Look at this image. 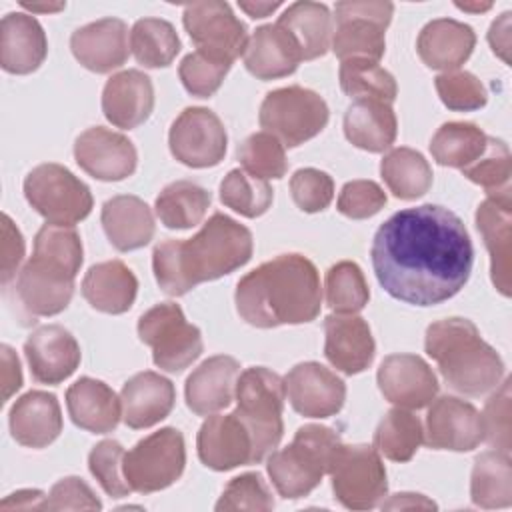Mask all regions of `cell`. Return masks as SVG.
I'll return each mask as SVG.
<instances>
[{
  "mask_svg": "<svg viewBox=\"0 0 512 512\" xmlns=\"http://www.w3.org/2000/svg\"><path fill=\"white\" fill-rule=\"evenodd\" d=\"M330 118L324 98L302 86H286L266 94L260 104V126L284 148H294L320 134Z\"/></svg>",
  "mask_w": 512,
  "mask_h": 512,
  "instance_id": "obj_7",
  "label": "cell"
},
{
  "mask_svg": "<svg viewBox=\"0 0 512 512\" xmlns=\"http://www.w3.org/2000/svg\"><path fill=\"white\" fill-rule=\"evenodd\" d=\"M386 204V192L374 180L346 182L338 194L336 208L352 220H364L378 214Z\"/></svg>",
  "mask_w": 512,
  "mask_h": 512,
  "instance_id": "obj_54",
  "label": "cell"
},
{
  "mask_svg": "<svg viewBox=\"0 0 512 512\" xmlns=\"http://www.w3.org/2000/svg\"><path fill=\"white\" fill-rule=\"evenodd\" d=\"M382 396L398 408L418 410L438 394V378L428 362L416 354H390L382 360L378 374Z\"/></svg>",
  "mask_w": 512,
  "mask_h": 512,
  "instance_id": "obj_19",
  "label": "cell"
},
{
  "mask_svg": "<svg viewBox=\"0 0 512 512\" xmlns=\"http://www.w3.org/2000/svg\"><path fill=\"white\" fill-rule=\"evenodd\" d=\"M476 226L490 254V276L502 296H510L512 286V194H488L476 210Z\"/></svg>",
  "mask_w": 512,
  "mask_h": 512,
  "instance_id": "obj_20",
  "label": "cell"
},
{
  "mask_svg": "<svg viewBox=\"0 0 512 512\" xmlns=\"http://www.w3.org/2000/svg\"><path fill=\"white\" fill-rule=\"evenodd\" d=\"M76 274L78 268L68 262L44 252H34L18 272V300L32 316L60 314L72 300Z\"/></svg>",
  "mask_w": 512,
  "mask_h": 512,
  "instance_id": "obj_13",
  "label": "cell"
},
{
  "mask_svg": "<svg viewBox=\"0 0 512 512\" xmlns=\"http://www.w3.org/2000/svg\"><path fill=\"white\" fill-rule=\"evenodd\" d=\"M324 288L326 304L336 314H356L370 300V290L364 272L352 260H342L330 266L326 272Z\"/></svg>",
  "mask_w": 512,
  "mask_h": 512,
  "instance_id": "obj_44",
  "label": "cell"
},
{
  "mask_svg": "<svg viewBox=\"0 0 512 512\" xmlns=\"http://www.w3.org/2000/svg\"><path fill=\"white\" fill-rule=\"evenodd\" d=\"M470 498L480 508H508L512 504L510 454L486 450L476 456L470 476Z\"/></svg>",
  "mask_w": 512,
  "mask_h": 512,
  "instance_id": "obj_37",
  "label": "cell"
},
{
  "mask_svg": "<svg viewBox=\"0 0 512 512\" xmlns=\"http://www.w3.org/2000/svg\"><path fill=\"white\" fill-rule=\"evenodd\" d=\"M436 92L442 104L448 110L456 112H470L478 110L488 102V92L484 84L466 70H450L442 72L434 78Z\"/></svg>",
  "mask_w": 512,
  "mask_h": 512,
  "instance_id": "obj_49",
  "label": "cell"
},
{
  "mask_svg": "<svg viewBox=\"0 0 512 512\" xmlns=\"http://www.w3.org/2000/svg\"><path fill=\"white\" fill-rule=\"evenodd\" d=\"M100 220L110 244L120 252L146 246L156 232L150 206L132 194H120L106 200Z\"/></svg>",
  "mask_w": 512,
  "mask_h": 512,
  "instance_id": "obj_32",
  "label": "cell"
},
{
  "mask_svg": "<svg viewBox=\"0 0 512 512\" xmlns=\"http://www.w3.org/2000/svg\"><path fill=\"white\" fill-rule=\"evenodd\" d=\"M456 8H460V10H464V12H486V10H490L492 8V4L490 2H474V4H468V2H456Z\"/></svg>",
  "mask_w": 512,
  "mask_h": 512,
  "instance_id": "obj_63",
  "label": "cell"
},
{
  "mask_svg": "<svg viewBox=\"0 0 512 512\" xmlns=\"http://www.w3.org/2000/svg\"><path fill=\"white\" fill-rule=\"evenodd\" d=\"M46 494L40 490H18L6 496L0 504L2 510H44Z\"/></svg>",
  "mask_w": 512,
  "mask_h": 512,
  "instance_id": "obj_59",
  "label": "cell"
},
{
  "mask_svg": "<svg viewBox=\"0 0 512 512\" xmlns=\"http://www.w3.org/2000/svg\"><path fill=\"white\" fill-rule=\"evenodd\" d=\"M486 140L488 136L472 122H446L432 136L430 152L440 166L462 170L480 158Z\"/></svg>",
  "mask_w": 512,
  "mask_h": 512,
  "instance_id": "obj_40",
  "label": "cell"
},
{
  "mask_svg": "<svg viewBox=\"0 0 512 512\" xmlns=\"http://www.w3.org/2000/svg\"><path fill=\"white\" fill-rule=\"evenodd\" d=\"M340 88L350 98H372L392 104L398 94V86L394 76L384 70L378 62L364 60V58H350L342 60L340 64Z\"/></svg>",
  "mask_w": 512,
  "mask_h": 512,
  "instance_id": "obj_43",
  "label": "cell"
},
{
  "mask_svg": "<svg viewBox=\"0 0 512 512\" xmlns=\"http://www.w3.org/2000/svg\"><path fill=\"white\" fill-rule=\"evenodd\" d=\"M240 362L232 356L218 354L204 360L186 380V404L198 416H210L236 398Z\"/></svg>",
  "mask_w": 512,
  "mask_h": 512,
  "instance_id": "obj_25",
  "label": "cell"
},
{
  "mask_svg": "<svg viewBox=\"0 0 512 512\" xmlns=\"http://www.w3.org/2000/svg\"><path fill=\"white\" fill-rule=\"evenodd\" d=\"M210 192L190 180H176L162 188L156 198V214L166 228L186 230L202 222L210 208Z\"/></svg>",
  "mask_w": 512,
  "mask_h": 512,
  "instance_id": "obj_38",
  "label": "cell"
},
{
  "mask_svg": "<svg viewBox=\"0 0 512 512\" xmlns=\"http://www.w3.org/2000/svg\"><path fill=\"white\" fill-rule=\"evenodd\" d=\"M72 422L94 434L112 432L122 418V400L102 380L82 376L66 390Z\"/></svg>",
  "mask_w": 512,
  "mask_h": 512,
  "instance_id": "obj_30",
  "label": "cell"
},
{
  "mask_svg": "<svg viewBox=\"0 0 512 512\" xmlns=\"http://www.w3.org/2000/svg\"><path fill=\"white\" fill-rule=\"evenodd\" d=\"M462 174L482 186L486 194L506 192L510 190V176H512V156L504 140L488 136L486 148L470 166L462 168Z\"/></svg>",
  "mask_w": 512,
  "mask_h": 512,
  "instance_id": "obj_47",
  "label": "cell"
},
{
  "mask_svg": "<svg viewBox=\"0 0 512 512\" xmlns=\"http://www.w3.org/2000/svg\"><path fill=\"white\" fill-rule=\"evenodd\" d=\"M138 294V280L122 260H106L88 268L82 280L86 302L106 314H124Z\"/></svg>",
  "mask_w": 512,
  "mask_h": 512,
  "instance_id": "obj_34",
  "label": "cell"
},
{
  "mask_svg": "<svg viewBox=\"0 0 512 512\" xmlns=\"http://www.w3.org/2000/svg\"><path fill=\"white\" fill-rule=\"evenodd\" d=\"M276 24L292 38L302 60L324 56L332 44V16L326 4L294 2Z\"/></svg>",
  "mask_w": 512,
  "mask_h": 512,
  "instance_id": "obj_36",
  "label": "cell"
},
{
  "mask_svg": "<svg viewBox=\"0 0 512 512\" xmlns=\"http://www.w3.org/2000/svg\"><path fill=\"white\" fill-rule=\"evenodd\" d=\"M328 474L336 500L350 510H370L388 492L386 468L374 446L342 442L332 456Z\"/></svg>",
  "mask_w": 512,
  "mask_h": 512,
  "instance_id": "obj_10",
  "label": "cell"
},
{
  "mask_svg": "<svg viewBox=\"0 0 512 512\" xmlns=\"http://www.w3.org/2000/svg\"><path fill=\"white\" fill-rule=\"evenodd\" d=\"M184 28L196 50L216 60L232 64L244 54L248 32L244 22L234 16L230 4L220 0L194 2L184 8Z\"/></svg>",
  "mask_w": 512,
  "mask_h": 512,
  "instance_id": "obj_14",
  "label": "cell"
},
{
  "mask_svg": "<svg viewBox=\"0 0 512 512\" xmlns=\"http://www.w3.org/2000/svg\"><path fill=\"white\" fill-rule=\"evenodd\" d=\"M510 380L506 378L500 388L488 398L482 416L484 440L496 450L508 452L512 446V416H510Z\"/></svg>",
  "mask_w": 512,
  "mask_h": 512,
  "instance_id": "obj_53",
  "label": "cell"
},
{
  "mask_svg": "<svg viewBox=\"0 0 512 512\" xmlns=\"http://www.w3.org/2000/svg\"><path fill=\"white\" fill-rule=\"evenodd\" d=\"M24 196L46 222L62 226L84 220L94 204L90 188L66 166L54 162L38 164L28 172Z\"/></svg>",
  "mask_w": 512,
  "mask_h": 512,
  "instance_id": "obj_8",
  "label": "cell"
},
{
  "mask_svg": "<svg viewBox=\"0 0 512 512\" xmlns=\"http://www.w3.org/2000/svg\"><path fill=\"white\" fill-rule=\"evenodd\" d=\"M342 438L328 426L306 424L294 434L290 446L268 456V476L282 498L308 496L328 474L332 456Z\"/></svg>",
  "mask_w": 512,
  "mask_h": 512,
  "instance_id": "obj_5",
  "label": "cell"
},
{
  "mask_svg": "<svg viewBox=\"0 0 512 512\" xmlns=\"http://www.w3.org/2000/svg\"><path fill=\"white\" fill-rule=\"evenodd\" d=\"M324 334V354L336 370L352 376L372 364L376 344L364 318L356 314H330L324 320Z\"/></svg>",
  "mask_w": 512,
  "mask_h": 512,
  "instance_id": "obj_24",
  "label": "cell"
},
{
  "mask_svg": "<svg viewBox=\"0 0 512 512\" xmlns=\"http://www.w3.org/2000/svg\"><path fill=\"white\" fill-rule=\"evenodd\" d=\"M66 4H30V2H22V8L30 10V12H58L64 10Z\"/></svg>",
  "mask_w": 512,
  "mask_h": 512,
  "instance_id": "obj_62",
  "label": "cell"
},
{
  "mask_svg": "<svg viewBox=\"0 0 512 512\" xmlns=\"http://www.w3.org/2000/svg\"><path fill=\"white\" fill-rule=\"evenodd\" d=\"M122 420L134 430L150 428L164 420L174 408V384L158 372L144 370L134 374L120 392Z\"/></svg>",
  "mask_w": 512,
  "mask_h": 512,
  "instance_id": "obj_27",
  "label": "cell"
},
{
  "mask_svg": "<svg viewBox=\"0 0 512 512\" xmlns=\"http://www.w3.org/2000/svg\"><path fill=\"white\" fill-rule=\"evenodd\" d=\"M382 508L386 510H408V508H424V510H434L436 504L432 500H428L422 494H414V492H400L390 496V500L382 502Z\"/></svg>",
  "mask_w": 512,
  "mask_h": 512,
  "instance_id": "obj_60",
  "label": "cell"
},
{
  "mask_svg": "<svg viewBox=\"0 0 512 512\" xmlns=\"http://www.w3.org/2000/svg\"><path fill=\"white\" fill-rule=\"evenodd\" d=\"M226 128L208 108H184L170 126L168 146L172 156L190 168H210L226 154Z\"/></svg>",
  "mask_w": 512,
  "mask_h": 512,
  "instance_id": "obj_15",
  "label": "cell"
},
{
  "mask_svg": "<svg viewBox=\"0 0 512 512\" xmlns=\"http://www.w3.org/2000/svg\"><path fill=\"white\" fill-rule=\"evenodd\" d=\"M24 238L8 214L2 216V284H8L22 262Z\"/></svg>",
  "mask_w": 512,
  "mask_h": 512,
  "instance_id": "obj_56",
  "label": "cell"
},
{
  "mask_svg": "<svg viewBox=\"0 0 512 512\" xmlns=\"http://www.w3.org/2000/svg\"><path fill=\"white\" fill-rule=\"evenodd\" d=\"M12 438L26 448H46L62 432V412L54 394L30 390L10 408Z\"/></svg>",
  "mask_w": 512,
  "mask_h": 512,
  "instance_id": "obj_29",
  "label": "cell"
},
{
  "mask_svg": "<svg viewBox=\"0 0 512 512\" xmlns=\"http://www.w3.org/2000/svg\"><path fill=\"white\" fill-rule=\"evenodd\" d=\"M124 476L134 492L150 494L172 486L184 472L186 446L176 428H162L124 454Z\"/></svg>",
  "mask_w": 512,
  "mask_h": 512,
  "instance_id": "obj_11",
  "label": "cell"
},
{
  "mask_svg": "<svg viewBox=\"0 0 512 512\" xmlns=\"http://www.w3.org/2000/svg\"><path fill=\"white\" fill-rule=\"evenodd\" d=\"M48 40L40 22L24 12H10L0 22V64L10 74H30L40 68Z\"/></svg>",
  "mask_w": 512,
  "mask_h": 512,
  "instance_id": "obj_28",
  "label": "cell"
},
{
  "mask_svg": "<svg viewBox=\"0 0 512 512\" xmlns=\"http://www.w3.org/2000/svg\"><path fill=\"white\" fill-rule=\"evenodd\" d=\"M154 110L152 80L140 70H122L108 78L102 90V112L116 128L132 130Z\"/></svg>",
  "mask_w": 512,
  "mask_h": 512,
  "instance_id": "obj_26",
  "label": "cell"
},
{
  "mask_svg": "<svg viewBox=\"0 0 512 512\" xmlns=\"http://www.w3.org/2000/svg\"><path fill=\"white\" fill-rule=\"evenodd\" d=\"M230 66L232 64H228V62L216 60L212 56H206V54L194 50L182 58V62L178 66V74H180L184 88L192 96L208 98L220 88Z\"/></svg>",
  "mask_w": 512,
  "mask_h": 512,
  "instance_id": "obj_50",
  "label": "cell"
},
{
  "mask_svg": "<svg viewBox=\"0 0 512 512\" xmlns=\"http://www.w3.org/2000/svg\"><path fill=\"white\" fill-rule=\"evenodd\" d=\"M426 354L438 364L450 388L466 396L494 390L504 376L500 354L482 340L468 318H444L426 328Z\"/></svg>",
  "mask_w": 512,
  "mask_h": 512,
  "instance_id": "obj_4",
  "label": "cell"
},
{
  "mask_svg": "<svg viewBox=\"0 0 512 512\" xmlns=\"http://www.w3.org/2000/svg\"><path fill=\"white\" fill-rule=\"evenodd\" d=\"M140 340L152 348V360L160 370L182 372L204 350L200 330L190 324L182 308L162 302L146 310L138 320Z\"/></svg>",
  "mask_w": 512,
  "mask_h": 512,
  "instance_id": "obj_9",
  "label": "cell"
},
{
  "mask_svg": "<svg viewBox=\"0 0 512 512\" xmlns=\"http://www.w3.org/2000/svg\"><path fill=\"white\" fill-rule=\"evenodd\" d=\"M424 442V428L418 416L406 408H392L374 432V448L392 462H408Z\"/></svg>",
  "mask_w": 512,
  "mask_h": 512,
  "instance_id": "obj_41",
  "label": "cell"
},
{
  "mask_svg": "<svg viewBox=\"0 0 512 512\" xmlns=\"http://www.w3.org/2000/svg\"><path fill=\"white\" fill-rule=\"evenodd\" d=\"M234 302L256 328L312 322L322 304L318 270L302 254H280L238 280Z\"/></svg>",
  "mask_w": 512,
  "mask_h": 512,
  "instance_id": "obj_3",
  "label": "cell"
},
{
  "mask_svg": "<svg viewBox=\"0 0 512 512\" xmlns=\"http://www.w3.org/2000/svg\"><path fill=\"white\" fill-rule=\"evenodd\" d=\"M240 10H244L250 18H266L276 8L282 6V2H238Z\"/></svg>",
  "mask_w": 512,
  "mask_h": 512,
  "instance_id": "obj_61",
  "label": "cell"
},
{
  "mask_svg": "<svg viewBox=\"0 0 512 512\" xmlns=\"http://www.w3.org/2000/svg\"><path fill=\"white\" fill-rule=\"evenodd\" d=\"M430 404L424 428V442L430 448L470 452L484 440L482 416L470 402L440 396Z\"/></svg>",
  "mask_w": 512,
  "mask_h": 512,
  "instance_id": "obj_17",
  "label": "cell"
},
{
  "mask_svg": "<svg viewBox=\"0 0 512 512\" xmlns=\"http://www.w3.org/2000/svg\"><path fill=\"white\" fill-rule=\"evenodd\" d=\"M74 158L86 174L104 182L132 176L138 164L134 144L124 134L104 126H92L76 138Z\"/></svg>",
  "mask_w": 512,
  "mask_h": 512,
  "instance_id": "obj_16",
  "label": "cell"
},
{
  "mask_svg": "<svg viewBox=\"0 0 512 512\" xmlns=\"http://www.w3.org/2000/svg\"><path fill=\"white\" fill-rule=\"evenodd\" d=\"M196 448L202 464L218 472L254 462L252 436L234 412L210 414L198 430Z\"/></svg>",
  "mask_w": 512,
  "mask_h": 512,
  "instance_id": "obj_21",
  "label": "cell"
},
{
  "mask_svg": "<svg viewBox=\"0 0 512 512\" xmlns=\"http://www.w3.org/2000/svg\"><path fill=\"white\" fill-rule=\"evenodd\" d=\"M74 58L96 74H108L128 60V26L120 18H102L70 36Z\"/></svg>",
  "mask_w": 512,
  "mask_h": 512,
  "instance_id": "obj_23",
  "label": "cell"
},
{
  "mask_svg": "<svg viewBox=\"0 0 512 512\" xmlns=\"http://www.w3.org/2000/svg\"><path fill=\"white\" fill-rule=\"evenodd\" d=\"M2 398L4 402L10 400V396L20 390L22 386V370H20V360L16 356V352L2 344Z\"/></svg>",
  "mask_w": 512,
  "mask_h": 512,
  "instance_id": "obj_57",
  "label": "cell"
},
{
  "mask_svg": "<svg viewBox=\"0 0 512 512\" xmlns=\"http://www.w3.org/2000/svg\"><path fill=\"white\" fill-rule=\"evenodd\" d=\"M24 354L34 380L60 384L70 378L82 358L76 338L60 324L36 328L24 342Z\"/></svg>",
  "mask_w": 512,
  "mask_h": 512,
  "instance_id": "obj_22",
  "label": "cell"
},
{
  "mask_svg": "<svg viewBox=\"0 0 512 512\" xmlns=\"http://www.w3.org/2000/svg\"><path fill=\"white\" fill-rule=\"evenodd\" d=\"M284 390L292 408L306 418H328L340 412L346 384L318 362H300L284 376Z\"/></svg>",
  "mask_w": 512,
  "mask_h": 512,
  "instance_id": "obj_18",
  "label": "cell"
},
{
  "mask_svg": "<svg viewBox=\"0 0 512 512\" xmlns=\"http://www.w3.org/2000/svg\"><path fill=\"white\" fill-rule=\"evenodd\" d=\"M274 498L258 472H246L232 478L220 500L216 502V510H272Z\"/></svg>",
  "mask_w": 512,
  "mask_h": 512,
  "instance_id": "obj_51",
  "label": "cell"
},
{
  "mask_svg": "<svg viewBox=\"0 0 512 512\" xmlns=\"http://www.w3.org/2000/svg\"><path fill=\"white\" fill-rule=\"evenodd\" d=\"M370 256L380 286L412 306H434L458 294L474 262L464 222L436 204L392 214L376 230Z\"/></svg>",
  "mask_w": 512,
  "mask_h": 512,
  "instance_id": "obj_1",
  "label": "cell"
},
{
  "mask_svg": "<svg viewBox=\"0 0 512 512\" xmlns=\"http://www.w3.org/2000/svg\"><path fill=\"white\" fill-rule=\"evenodd\" d=\"M236 156L248 174L262 180L282 178L288 170L284 144L268 132H254L244 138L238 144Z\"/></svg>",
  "mask_w": 512,
  "mask_h": 512,
  "instance_id": "obj_46",
  "label": "cell"
},
{
  "mask_svg": "<svg viewBox=\"0 0 512 512\" xmlns=\"http://www.w3.org/2000/svg\"><path fill=\"white\" fill-rule=\"evenodd\" d=\"M380 174L388 190L402 200H416L432 186V168L428 160L406 146L392 148L382 158Z\"/></svg>",
  "mask_w": 512,
  "mask_h": 512,
  "instance_id": "obj_39",
  "label": "cell"
},
{
  "mask_svg": "<svg viewBox=\"0 0 512 512\" xmlns=\"http://www.w3.org/2000/svg\"><path fill=\"white\" fill-rule=\"evenodd\" d=\"M476 44L474 30L452 18H436L428 22L416 40L420 60L434 70H456L462 66Z\"/></svg>",
  "mask_w": 512,
  "mask_h": 512,
  "instance_id": "obj_31",
  "label": "cell"
},
{
  "mask_svg": "<svg viewBox=\"0 0 512 512\" xmlns=\"http://www.w3.org/2000/svg\"><path fill=\"white\" fill-rule=\"evenodd\" d=\"M272 188L266 180L234 168L220 182V200L240 216L258 218L272 204Z\"/></svg>",
  "mask_w": 512,
  "mask_h": 512,
  "instance_id": "obj_45",
  "label": "cell"
},
{
  "mask_svg": "<svg viewBox=\"0 0 512 512\" xmlns=\"http://www.w3.org/2000/svg\"><path fill=\"white\" fill-rule=\"evenodd\" d=\"M130 50L138 64L164 68L180 52V38L168 20L140 18L130 30Z\"/></svg>",
  "mask_w": 512,
  "mask_h": 512,
  "instance_id": "obj_42",
  "label": "cell"
},
{
  "mask_svg": "<svg viewBox=\"0 0 512 512\" xmlns=\"http://www.w3.org/2000/svg\"><path fill=\"white\" fill-rule=\"evenodd\" d=\"M396 132L398 122L392 104L360 98L346 108L344 134L356 148L366 152H384L394 144Z\"/></svg>",
  "mask_w": 512,
  "mask_h": 512,
  "instance_id": "obj_35",
  "label": "cell"
},
{
  "mask_svg": "<svg viewBox=\"0 0 512 512\" xmlns=\"http://www.w3.org/2000/svg\"><path fill=\"white\" fill-rule=\"evenodd\" d=\"M510 12H504L498 20L492 22L488 32V42L496 56H500L504 62H510Z\"/></svg>",
  "mask_w": 512,
  "mask_h": 512,
  "instance_id": "obj_58",
  "label": "cell"
},
{
  "mask_svg": "<svg viewBox=\"0 0 512 512\" xmlns=\"http://www.w3.org/2000/svg\"><path fill=\"white\" fill-rule=\"evenodd\" d=\"M284 396V380L264 366L246 368L238 376L234 414L252 436L254 462L270 456L282 440Z\"/></svg>",
  "mask_w": 512,
  "mask_h": 512,
  "instance_id": "obj_6",
  "label": "cell"
},
{
  "mask_svg": "<svg viewBox=\"0 0 512 512\" xmlns=\"http://www.w3.org/2000/svg\"><path fill=\"white\" fill-rule=\"evenodd\" d=\"M102 502L92 488L78 476L58 480L46 496L44 510H100Z\"/></svg>",
  "mask_w": 512,
  "mask_h": 512,
  "instance_id": "obj_55",
  "label": "cell"
},
{
  "mask_svg": "<svg viewBox=\"0 0 512 512\" xmlns=\"http://www.w3.org/2000/svg\"><path fill=\"white\" fill-rule=\"evenodd\" d=\"M124 454L122 444L112 438L98 442L88 454V468L92 476L112 498H124L132 492L124 476Z\"/></svg>",
  "mask_w": 512,
  "mask_h": 512,
  "instance_id": "obj_48",
  "label": "cell"
},
{
  "mask_svg": "<svg viewBox=\"0 0 512 512\" xmlns=\"http://www.w3.org/2000/svg\"><path fill=\"white\" fill-rule=\"evenodd\" d=\"M252 232L234 218L216 212L188 240H164L152 252L158 286L182 296L202 282L222 278L252 258Z\"/></svg>",
  "mask_w": 512,
  "mask_h": 512,
  "instance_id": "obj_2",
  "label": "cell"
},
{
  "mask_svg": "<svg viewBox=\"0 0 512 512\" xmlns=\"http://www.w3.org/2000/svg\"><path fill=\"white\" fill-rule=\"evenodd\" d=\"M336 30L332 50L340 60L364 58L378 62L384 56V32L392 20V2H338L334 6Z\"/></svg>",
  "mask_w": 512,
  "mask_h": 512,
  "instance_id": "obj_12",
  "label": "cell"
},
{
  "mask_svg": "<svg viewBox=\"0 0 512 512\" xmlns=\"http://www.w3.org/2000/svg\"><path fill=\"white\" fill-rule=\"evenodd\" d=\"M244 66L258 80H276L296 72L302 56L292 38L278 24L254 30L244 50Z\"/></svg>",
  "mask_w": 512,
  "mask_h": 512,
  "instance_id": "obj_33",
  "label": "cell"
},
{
  "mask_svg": "<svg viewBox=\"0 0 512 512\" xmlns=\"http://www.w3.org/2000/svg\"><path fill=\"white\" fill-rule=\"evenodd\" d=\"M290 194L302 212H322L334 198V180L318 168H300L290 178Z\"/></svg>",
  "mask_w": 512,
  "mask_h": 512,
  "instance_id": "obj_52",
  "label": "cell"
}]
</instances>
